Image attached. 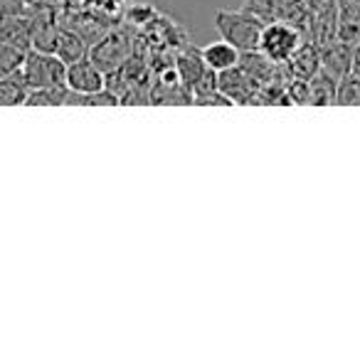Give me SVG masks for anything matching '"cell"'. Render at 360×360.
I'll use <instances>...</instances> for the list:
<instances>
[{
    "instance_id": "cell-6",
    "label": "cell",
    "mask_w": 360,
    "mask_h": 360,
    "mask_svg": "<svg viewBox=\"0 0 360 360\" xmlns=\"http://www.w3.org/2000/svg\"><path fill=\"white\" fill-rule=\"evenodd\" d=\"M217 89L235 104H257V94H259V84L252 77H247L240 70V65L230 67L225 72H217Z\"/></svg>"
},
{
    "instance_id": "cell-18",
    "label": "cell",
    "mask_w": 360,
    "mask_h": 360,
    "mask_svg": "<svg viewBox=\"0 0 360 360\" xmlns=\"http://www.w3.org/2000/svg\"><path fill=\"white\" fill-rule=\"evenodd\" d=\"M350 75L358 77V79H360V42H358V45H355L353 62H350Z\"/></svg>"
},
{
    "instance_id": "cell-1",
    "label": "cell",
    "mask_w": 360,
    "mask_h": 360,
    "mask_svg": "<svg viewBox=\"0 0 360 360\" xmlns=\"http://www.w3.org/2000/svg\"><path fill=\"white\" fill-rule=\"evenodd\" d=\"M215 27L220 32L222 40L235 45L240 52L259 50V37L264 30V20L250 13L247 8L240 11H217Z\"/></svg>"
},
{
    "instance_id": "cell-4",
    "label": "cell",
    "mask_w": 360,
    "mask_h": 360,
    "mask_svg": "<svg viewBox=\"0 0 360 360\" xmlns=\"http://www.w3.org/2000/svg\"><path fill=\"white\" fill-rule=\"evenodd\" d=\"M65 72H67V65L55 52L27 50L20 65V75H22V79H25L27 91L42 89V86L65 84Z\"/></svg>"
},
{
    "instance_id": "cell-7",
    "label": "cell",
    "mask_w": 360,
    "mask_h": 360,
    "mask_svg": "<svg viewBox=\"0 0 360 360\" xmlns=\"http://www.w3.org/2000/svg\"><path fill=\"white\" fill-rule=\"evenodd\" d=\"M65 84L75 94H91V91H101L106 86V75L89 60V57H82V60L67 65L65 72Z\"/></svg>"
},
{
    "instance_id": "cell-8",
    "label": "cell",
    "mask_w": 360,
    "mask_h": 360,
    "mask_svg": "<svg viewBox=\"0 0 360 360\" xmlns=\"http://www.w3.org/2000/svg\"><path fill=\"white\" fill-rule=\"evenodd\" d=\"M353 52L355 45L353 42H343V40H330L328 45L321 47V70L326 75H330L333 79H343L350 75V62H353Z\"/></svg>"
},
{
    "instance_id": "cell-15",
    "label": "cell",
    "mask_w": 360,
    "mask_h": 360,
    "mask_svg": "<svg viewBox=\"0 0 360 360\" xmlns=\"http://www.w3.org/2000/svg\"><path fill=\"white\" fill-rule=\"evenodd\" d=\"M67 96H70L67 84L30 89L25 96V106H67Z\"/></svg>"
},
{
    "instance_id": "cell-19",
    "label": "cell",
    "mask_w": 360,
    "mask_h": 360,
    "mask_svg": "<svg viewBox=\"0 0 360 360\" xmlns=\"http://www.w3.org/2000/svg\"><path fill=\"white\" fill-rule=\"evenodd\" d=\"M321 3H323V0H304V6H306V11H309V13H314Z\"/></svg>"
},
{
    "instance_id": "cell-5",
    "label": "cell",
    "mask_w": 360,
    "mask_h": 360,
    "mask_svg": "<svg viewBox=\"0 0 360 360\" xmlns=\"http://www.w3.org/2000/svg\"><path fill=\"white\" fill-rule=\"evenodd\" d=\"M250 13H255L257 18H262L264 22L271 20H289L299 27L301 32L309 37V22H311V13L306 11L304 0H245V6Z\"/></svg>"
},
{
    "instance_id": "cell-3",
    "label": "cell",
    "mask_w": 360,
    "mask_h": 360,
    "mask_svg": "<svg viewBox=\"0 0 360 360\" xmlns=\"http://www.w3.org/2000/svg\"><path fill=\"white\" fill-rule=\"evenodd\" d=\"M306 42V35L289 20L264 22V30L259 37V52L266 55L276 65H286L289 57Z\"/></svg>"
},
{
    "instance_id": "cell-16",
    "label": "cell",
    "mask_w": 360,
    "mask_h": 360,
    "mask_svg": "<svg viewBox=\"0 0 360 360\" xmlns=\"http://www.w3.org/2000/svg\"><path fill=\"white\" fill-rule=\"evenodd\" d=\"M335 104L345 106H360V79L353 75L343 77L338 82V91H335Z\"/></svg>"
},
{
    "instance_id": "cell-14",
    "label": "cell",
    "mask_w": 360,
    "mask_h": 360,
    "mask_svg": "<svg viewBox=\"0 0 360 360\" xmlns=\"http://www.w3.org/2000/svg\"><path fill=\"white\" fill-rule=\"evenodd\" d=\"M25 96H27V86L20 75V67L15 72H11V75L0 77V106L25 104Z\"/></svg>"
},
{
    "instance_id": "cell-2",
    "label": "cell",
    "mask_w": 360,
    "mask_h": 360,
    "mask_svg": "<svg viewBox=\"0 0 360 360\" xmlns=\"http://www.w3.org/2000/svg\"><path fill=\"white\" fill-rule=\"evenodd\" d=\"M136 55V35L126 27H111L104 37L94 42L89 47V60L99 67L104 75L116 72L121 65L131 60Z\"/></svg>"
},
{
    "instance_id": "cell-12",
    "label": "cell",
    "mask_w": 360,
    "mask_h": 360,
    "mask_svg": "<svg viewBox=\"0 0 360 360\" xmlns=\"http://www.w3.org/2000/svg\"><path fill=\"white\" fill-rule=\"evenodd\" d=\"M55 55L60 57L65 65H72V62L82 60V57L89 55V45L77 35L70 27H62L60 35H57V45H55Z\"/></svg>"
},
{
    "instance_id": "cell-9",
    "label": "cell",
    "mask_w": 360,
    "mask_h": 360,
    "mask_svg": "<svg viewBox=\"0 0 360 360\" xmlns=\"http://www.w3.org/2000/svg\"><path fill=\"white\" fill-rule=\"evenodd\" d=\"M173 67H175V72H178L180 82H183L188 89H193V86H195V82L207 72L205 60H202V52L198 50V47L188 45V42H186V45H180V50L175 52Z\"/></svg>"
},
{
    "instance_id": "cell-11",
    "label": "cell",
    "mask_w": 360,
    "mask_h": 360,
    "mask_svg": "<svg viewBox=\"0 0 360 360\" xmlns=\"http://www.w3.org/2000/svg\"><path fill=\"white\" fill-rule=\"evenodd\" d=\"M200 52H202V60H205V67L212 72H225L240 62V50L235 45H230L227 40H222V37L217 42L205 45Z\"/></svg>"
},
{
    "instance_id": "cell-17",
    "label": "cell",
    "mask_w": 360,
    "mask_h": 360,
    "mask_svg": "<svg viewBox=\"0 0 360 360\" xmlns=\"http://www.w3.org/2000/svg\"><path fill=\"white\" fill-rule=\"evenodd\" d=\"M25 13H30L25 0H0V22H6L8 18L25 15Z\"/></svg>"
},
{
    "instance_id": "cell-13",
    "label": "cell",
    "mask_w": 360,
    "mask_h": 360,
    "mask_svg": "<svg viewBox=\"0 0 360 360\" xmlns=\"http://www.w3.org/2000/svg\"><path fill=\"white\" fill-rule=\"evenodd\" d=\"M335 91H338V79L326 75L323 70L309 79V104L314 106H330L335 104Z\"/></svg>"
},
{
    "instance_id": "cell-10",
    "label": "cell",
    "mask_w": 360,
    "mask_h": 360,
    "mask_svg": "<svg viewBox=\"0 0 360 360\" xmlns=\"http://www.w3.org/2000/svg\"><path fill=\"white\" fill-rule=\"evenodd\" d=\"M286 70H289V75L296 77V79L309 82L311 77H316L321 72V47L314 45L311 40H306L304 45L289 57Z\"/></svg>"
}]
</instances>
